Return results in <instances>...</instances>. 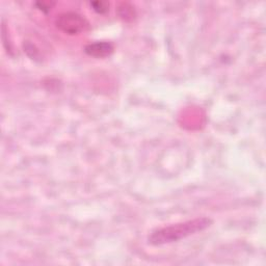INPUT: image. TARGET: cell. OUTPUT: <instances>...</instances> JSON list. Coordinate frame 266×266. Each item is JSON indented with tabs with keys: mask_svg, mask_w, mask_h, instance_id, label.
<instances>
[{
	"mask_svg": "<svg viewBox=\"0 0 266 266\" xmlns=\"http://www.w3.org/2000/svg\"><path fill=\"white\" fill-rule=\"evenodd\" d=\"M213 220L208 217H197L183 223L174 224L156 229L148 236V242L151 246H163L177 242L188 236L202 232L212 225Z\"/></svg>",
	"mask_w": 266,
	"mask_h": 266,
	"instance_id": "1",
	"label": "cell"
},
{
	"mask_svg": "<svg viewBox=\"0 0 266 266\" xmlns=\"http://www.w3.org/2000/svg\"><path fill=\"white\" fill-rule=\"evenodd\" d=\"M55 25L60 31L70 36L79 35L90 28V23L84 16L74 12H66L58 15L55 19Z\"/></svg>",
	"mask_w": 266,
	"mask_h": 266,
	"instance_id": "2",
	"label": "cell"
},
{
	"mask_svg": "<svg viewBox=\"0 0 266 266\" xmlns=\"http://www.w3.org/2000/svg\"><path fill=\"white\" fill-rule=\"evenodd\" d=\"M115 51V47L109 42H95L84 47V52L95 58H105L110 56Z\"/></svg>",
	"mask_w": 266,
	"mask_h": 266,
	"instance_id": "3",
	"label": "cell"
},
{
	"mask_svg": "<svg viewBox=\"0 0 266 266\" xmlns=\"http://www.w3.org/2000/svg\"><path fill=\"white\" fill-rule=\"evenodd\" d=\"M118 14L120 18H122L125 21H132L137 16L135 8L127 3L120 5V7L118 8Z\"/></svg>",
	"mask_w": 266,
	"mask_h": 266,
	"instance_id": "4",
	"label": "cell"
},
{
	"mask_svg": "<svg viewBox=\"0 0 266 266\" xmlns=\"http://www.w3.org/2000/svg\"><path fill=\"white\" fill-rule=\"evenodd\" d=\"M23 46H24V51L28 54V56H30L32 59L39 58L40 52H39V50L35 47V45L29 43V42H26V43H24Z\"/></svg>",
	"mask_w": 266,
	"mask_h": 266,
	"instance_id": "5",
	"label": "cell"
},
{
	"mask_svg": "<svg viewBox=\"0 0 266 266\" xmlns=\"http://www.w3.org/2000/svg\"><path fill=\"white\" fill-rule=\"evenodd\" d=\"M91 6L94 8L93 10L96 11L99 14H104L106 13L109 9V4L103 3V2H97V3H92Z\"/></svg>",
	"mask_w": 266,
	"mask_h": 266,
	"instance_id": "6",
	"label": "cell"
}]
</instances>
